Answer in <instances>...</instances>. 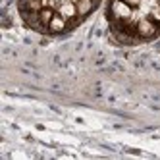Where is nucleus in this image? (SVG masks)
<instances>
[{"label":"nucleus","instance_id":"1","mask_svg":"<svg viewBox=\"0 0 160 160\" xmlns=\"http://www.w3.org/2000/svg\"><path fill=\"white\" fill-rule=\"evenodd\" d=\"M133 12H135V8L129 6L128 2H123V0H112L110 2V16L114 19V23L128 25L129 19L133 18Z\"/></svg>","mask_w":160,"mask_h":160},{"label":"nucleus","instance_id":"2","mask_svg":"<svg viewBox=\"0 0 160 160\" xmlns=\"http://www.w3.org/2000/svg\"><path fill=\"white\" fill-rule=\"evenodd\" d=\"M158 29L160 27H158L156 21H152L148 16H141L139 21H137V25H135V35L139 39H151L158 33Z\"/></svg>","mask_w":160,"mask_h":160},{"label":"nucleus","instance_id":"3","mask_svg":"<svg viewBox=\"0 0 160 160\" xmlns=\"http://www.w3.org/2000/svg\"><path fill=\"white\" fill-rule=\"evenodd\" d=\"M56 12L62 14L68 21H72V19L79 18V14H77V4L72 2V0H62V2L58 4V8H56Z\"/></svg>","mask_w":160,"mask_h":160},{"label":"nucleus","instance_id":"4","mask_svg":"<svg viewBox=\"0 0 160 160\" xmlns=\"http://www.w3.org/2000/svg\"><path fill=\"white\" fill-rule=\"evenodd\" d=\"M66 27H68V19L62 14L56 12L54 18L50 19V23H48V31L50 33H62V31H66Z\"/></svg>","mask_w":160,"mask_h":160},{"label":"nucleus","instance_id":"5","mask_svg":"<svg viewBox=\"0 0 160 160\" xmlns=\"http://www.w3.org/2000/svg\"><path fill=\"white\" fill-rule=\"evenodd\" d=\"M75 4H77V14H79V18H85L87 14L93 12L97 0H77Z\"/></svg>","mask_w":160,"mask_h":160},{"label":"nucleus","instance_id":"6","mask_svg":"<svg viewBox=\"0 0 160 160\" xmlns=\"http://www.w3.org/2000/svg\"><path fill=\"white\" fill-rule=\"evenodd\" d=\"M147 16L151 18L152 21H156V23H158V27H160V2H156V4H151V8L147 10Z\"/></svg>","mask_w":160,"mask_h":160},{"label":"nucleus","instance_id":"7","mask_svg":"<svg viewBox=\"0 0 160 160\" xmlns=\"http://www.w3.org/2000/svg\"><path fill=\"white\" fill-rule=\"evenodd\" d=\"M123 2H128V4L133 6V8H139V6L143 4V0H123Z\"/></svg>","mask_w":160,"mask_h":160},{"label":"nucleus","instance_id":"8","mask_svg":"<svg viewBox=\"0 0 160 160\" xmlns=\"http://www.w3.org/2000/svg\"><path fill=\"white\" fill-rule=\"evenodd\" d=\"M158 2H160V0H158Z\"/></svg>","mask_w":160,"mask_h":160}]
</instances>
